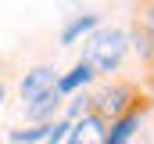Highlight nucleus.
I'll return each instance as SVG.
<instances>
[{"mask_svg":"<svg viewBox=\"0 0 154 144\" xmlns=\"http://www.w3.org/2000/svg\"><path fill=\"white\" fill-rule=\"evenodd\" d=\"M125 54V33L122 29H100L86 43V65L97 72H111Z\"/></svg>","mask_w":154,"mask_h":144,"instance_id":"obj_1","label":"nucleus"},{"mask_svg":"<svg viewBox=\"0 0 154 144\" xmlns=\"http://www.w3.org/2000/svg\"><path fill=\"white\" fill-rule=\"evenodd\" d=\"M54 87H57L54 69H50V65H39V69H32L29 76H25V83H22V101H36V97H43V94H50Z\"/></svg>","mask_w":154,"mask_h":144,"instance_id":"obj_2","label":"nucleus"},{"mask_svg":"<svg viewBox=\"0 0 154 144\" xmlns=\"http://www.w3.org/2000/svg\"><path fill=\"white\" fill-rule=\"evenodd\" d=\"M68 144H104V123H100V115H86L72 130V141Z\"/></svg>","mask_w":154,"mask_h":144,"instance_id":"obj_3","label":"nucleus"},{"mask_svg":"<svg viewBox=\"0 0 154 144\" xmlns=\"http://www.w3.org/2000/svg\"><path fill=\"white\" fill-rule=\"evenodd\" d=\"M57 108H61V94H57V90H50V94H43V97H36V101H29L25 115L39 123V119H50Z\"/></svg>","mask_w":154,"mask_h":144,"instance_id":"obj_4","label":"nucleus"},{"mask_svg":"<svg viewBox=\"0 0 154 144\" xmlns=\"http://www.w3.org/2000/svg\"><path fill=\"white\" fill-rule=\"evenodd\" d=\"M90 79H93V69H90L86 61H79V65H75L72 72H68L65 79H57V87H54V90H61V94H68V90H75V87H86Z\"/></svg>","mask_w":154,"mask_h":144,"instance_id":"obj_5","label":"nucleus"},{"mask_svg":"<svg viewBox=\"0 0 154 144\" xmlns=\"http://www.w3.org/2000/svg\"><path fill=\"white\" fill-rule=\"evenodd\" d=\"M136 123H140L136 115H125V119H118L115 126H111V133L104 137V144H125L129 137H133V130H136Z\"/></svg>","mask_w":154,"mask_h":144,"instance_id":"obj_6","label":"nucleus"},{"mask_svg":"<svg viewBox=\"0 0 154 144\" xmlns=\"http://www.w3.org/2000/svg\"><path fill=\"white\" fill-rule=\"evenodd\" d=\"M93 25H97V15H82V18H75V22H68L65 33H61V43H72L79 33H86V29H93Z\"/></svg>","mask_w":154,"mask_h":144,"instance_id":"obj_7","label":"nucleus"},{"mask_svg":"<svg viewBox=\"0 0 154 144\" xmlns=\"http://www.w3.org/2000/svg\"><path fill=\"white\" fill-rule=\"evenodd\" d=\"M125 97H129V87H115V90H108L100 101H104V108L115 115V112H122V108H125Z\"/></svg>","mask_w":154,"mask_h":144,"instance_id":"obj_8","label":"nucleus"},{"mask_svg":"<svg viewBox=\"0 0 154 144\" xmlns=\"http://www.w3.org/2000/svg\"><path fill=\"white\" fill-rule=\"evenodd\" d=\"M140 25H143V33L154 36V0H147V7L140 11Z\"/></svg>","mask_w":154,"mask_h":144,"instance_id":"obj_9","label":"nucleus"},{"mask_svg":"<svg viewBox=\"0 0 154 144\" xmlns=\"http://www.w3.org/2000/svg\"><path fill=\"white\" fill-rule=\"evenodd\" d=\"M0 101H4V87H0Z\"/></svg>","mask_w":154,"mask_h":144,"instance_id":"obj_10","label":"nucleus"}]
</instances>
